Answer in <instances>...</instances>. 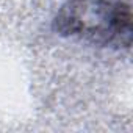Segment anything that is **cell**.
Listing matches in <instances>:
<instances>
[{"mask_svg": "<svg viewBox=\"0 0 133 133\" xmlns=\"http://www.w3.org/2000/svg\"><path fill=\"white\" fill-rule=\"evenodd\" d=\"M61 36L77 38L102 47L128 49L131 11L127 0H69L55 21Z\"/></svg>", "mask_w": 133, "mask_h": 133, "instance_id": "obj_1", "label": "cell"}]
</instances>
